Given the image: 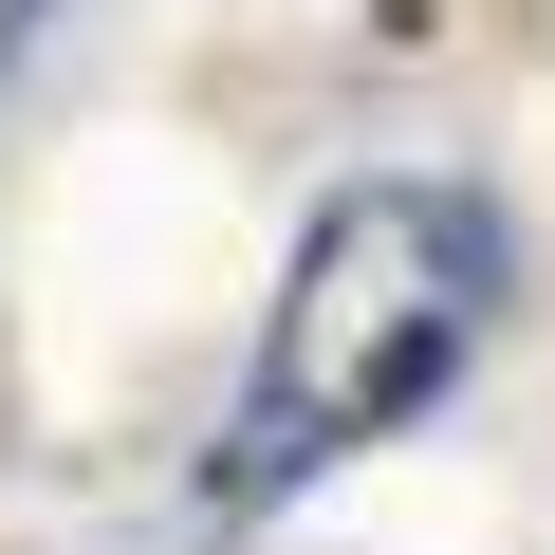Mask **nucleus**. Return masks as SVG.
I'll return each mask as SVG.
<instances>
[{
	"label": "nucleus",
	"instance_id": "1",
	"mask_svg": "<svg viewBox=\"0 0 555 555\" xmlns=\"http://www.w3.org/2000/svg\"><path fill=\"white\" fill-rule=\"evenodd\" d=\"M481 315H500V222H481L463 185H334L315 241H297V278H278V334H259L241 408H222L204 500H297V481H334L352 444H389V426L481 352Z\"/></svg>",
	"mask_w": 555,
	"mask_h": 555
}]
</instances>
